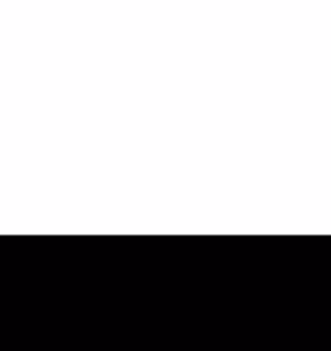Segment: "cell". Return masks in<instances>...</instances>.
Returning a JSON list of instances; mask_svg holds the SVG:
<instances>
[]
</instances>
